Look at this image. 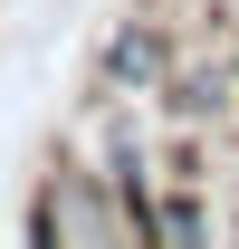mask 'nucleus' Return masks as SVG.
I'll use <instances>...</instances> for the list:
<instances>
[{"label": "nucleus", "mask_w": 239, "mask_h": 249, "mask_svg": "<svg viewBox=\"0 0 239 249\" xmlns=\"http://www.w3.org/2000/svg\"><path fill=\"white\" fill-rule=\"evenodd\" d=\"M153 67H163V58H153V38H144V29L115 38V77H153Z\"/></svg>", "instance_id": "f257e3e1"}]
</instances>
